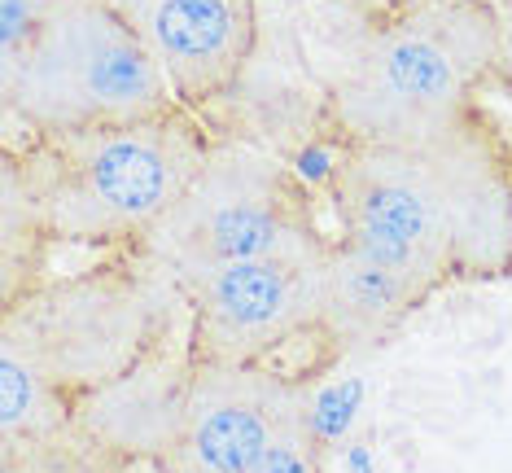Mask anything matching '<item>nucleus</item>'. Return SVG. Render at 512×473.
I'll return each mask as SVG.
<instances>
[{
	"label": "nucleus",
	"instance_id": "obj_1",
	"mask_svg": "<svg viewBox=\"0 0 512 473\" xmlns=\"http://www.w3.org/2000/svg\"><path fill=\"white\" fill-rule=\"evenodd\" d=\"M189 338L180 285L141 250L49 276L0 307V473H136L84 408Z\"/></svg>",
	"mask_w": 512,
	"mask_h": 473
},
{
	"label": "nucleus",
	"instance_id": "obj_2",
	"mask_svg": "<svg viewBox=\"0 0 512 473\" xmlns=\"http://www.w3.org/2000/svg\"><path fill=\"white\" fill-rule=\"evenodd\" d=\"M337 246L416 281L425 294L512 276V141L486 106L412 149L333 145Z\"/></svg>",
	"mask_w": 512,
	"mask_h": 473
},
{
	"label": "nucleus",
	"instance_id": "obj_3",
	"mask_svg": "<svg viewBox=\"0 0 512 473\" xmlns=\"http://www.w3.org/2000/svg\"><path fill=\"white\" fill-rule=\"evenodd\" d=\"M495 71V5H447L372 14L324 97L333 145L412 149L438 141L469 114Z\"/></svg>",
	"mask_w": 512,
	"mask_h": 473
},
{
	"label": "nucleus",
	"instance_id": "obj_4",
	"mask_svg": "<svg viewBox=\"0 0 512 473\" xmlns=\"http://www.w3.org/2000/svg\"><path fill=\"white\" fill-rule=\"evenodd\" d=\"M219 136L206 114L171 106L149 119L62 136H5L31 158L57 246L101 255L141 250L211 163Z\"/></svg>",
	"mask_w": 512,
	"mask_h": 473
},
{
	"label": "nucleus",
	"instance_id": "obj_5",
	"mask_svg": "<svg viewBox=\"0 0 512 473\" xmlns=\"http://www.w3.org/2000/svg\"><path fill=\"white\" fill-rule=\"evenodd\" d=\"M0 106L22 136H62L149 119L180 101L123 0H71L18 62L0 66Z\"/></svg>",
	"mask_w": 512,
	"mask_h": 473
},
{
	"label": "nucleus",
	"instance_id": "obj_6",
	"mask_svg": "<svg viewBox=\"0 0 512 473\" xmlns=\"http://www.w3.org/2000/svg\"><path fill=\"white\" fill-rule=\"evenodd\" d=\"M324 246H333V237L320 228L311 189L298 180V171L224 132L211 163L176 202V211L154 228L141 255L184 285L228 263Z\"/></svg>",
	"mask_w": 512,
	"mask_h": 473
},
{
	"label": "nucleus",
	"instance_id": "obj_7",
	"mask_svg": "<svg viewBox=\"0 0 512 473\" xmlns=\"http://www.w3.org/2000/svg\"><path fill=\"white\" fill-rule=\"evenodd\" d=\"M333 246L211 268L180 285L193 364H285L324 373L342 351L324 329V268Z\"/></svg>",
	"mask_w": 512,
	"mask_h": 473
},
{
	"label": "nucleus",
	"instance_id": "obj_8",
	"mask_svg": "<svg viewBox=\"0 0 512 473\" xmlns=\"http://www.w3.org/2000/svg\"><path fill=\"white\" fill-rule=\"evenodd\" d=\"M316 373L285 364H193L158 473H250L311 412Z\"/></svg>",
	"mask_w": 512,
	"mask_h": 473
},
{
	"label": "nucleus",
	"instance_id": "obj_9",
	"mask_svg": "<svg viewBox=\"0 0 512 473\" xmlns=\"http://www.w3.org/2000/svg\"><path fill=\"white\" fill-rule=\"evenodd\" d=\"M123 5L184 110L211 114L241 88L259 53V0H123Z\"/></svg>",
	"mask_w": 512,
	"mask_h": 473
},
{
	"label": "nucleus",
	"instance_id": "obj_10",
	"mask_svg": "<svg viewBox=\"0 0 512 473\" xmlns=\"http://www.w3.org/2000/svg\"><path fill=\"white\" fill-rule=\"evenodd\" d=\"M425 298L429 294L416 281L337 246L333 237V255L324 268V329L342 355L377 351Z\"/></svg>",
	"mask_w": 512,
	"mask_h": 473
},
{
	"label": "nucleus",
	"instance_id": "obj_11",
	"mask_svg": "<svg viewBox=\"0 0 512 473\" xmlns=\"http://www.w3.org/2000/svg\"><path fill=\"white\" fill-rule=\"evenodd\" d=\"M57 246L49 202L31 171V158L18 141H5L0 154V307L18 303L49 281V255Z\"/></svg>",
	"mask_w": 512,
	"mask_h": 473
},
{
	"label": "nucleus",
	"instance_id": "obj_12",
	"mask_svg": "<svg viewBox=\"0 0 512 473\" xmlns=\"http://www.w3.org/2000/svg\"><path fill=\"white\" fill-rule=\"evenodd\" d=\"M250 473H329L316 417H311V412H307V417H298L272 447H267L263 460Z\"/></svg>",
	"mask_w": 512,
	"mask_h": 473
},
{
	"label": "nucleus",
	"instance_id": "obj_13",
	"mask_svg": "<svg viewBox=\"0 0 512 473\" xmlns=\"http://www.w3.org/2000/svg\"><path fill=\"white\" fill-rule=\"evenodd\" d=\"M71 0H0V66L18 62L27 44L62 14Z\"/></svg>",
	"mask_w": 512,
	"mask_h": 473
},
{
	"label": "nucleus",
	"instance_id": "obj_14",
	"mask_svg": "<svg viewBox=\"0 0 512 473\" xmlns=\"http://www.w3.org/2000/svg\"><path fill=\"white\" fill-rule=\"evenodd\" d=\"M495 5V71L491 88L512 97V0H491Z\"/></svg>",
	"mask_w": 512,
	"mask_h": 473
},
{
	"label": "nucleus",
	"instance_id": "obj_15",
	"mask_svg": "<svg viewBox=\"0 0 512 473\" xmlns=\"http://www.w3.org/2000/svg\"><path fill=\"white\" fill-rule=\"evenodd\" d=\"M425 5H447V0H377V14H407V9H425Z\"/></svg>",
	"mask_w": 512,
	"mask_h": 473
},
{
	"label": "nucleus",
	"instance_id": "obj_16",
	"mask_svg": "<svg viewBox=\"0 0 512 473\" xmlns=\"http://www.w3.org/2000/svg\"><path fill=\"white\" fill-rule=\"evenodd\" d=\"M320 5H337V9H359V14H364V18H372V14H377V5H372V0H320Z\"/></svg>",
	"mask_w": 512,
	"mask_h": 473
}]
</instances>
